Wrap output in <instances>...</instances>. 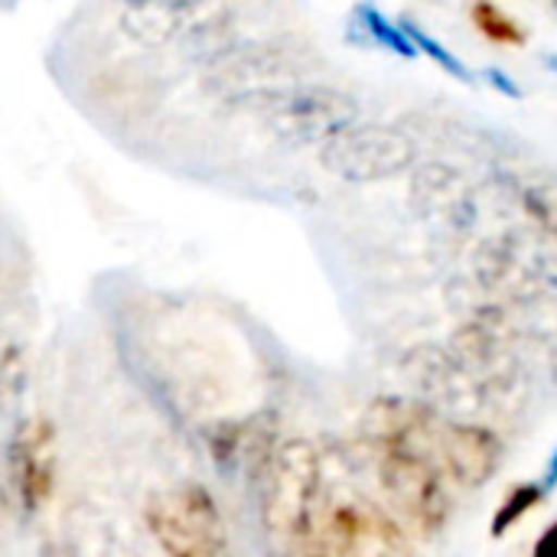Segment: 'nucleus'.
<instances>
[{"label":"nucleus","instance_id":"nucleus-1","mask_svg":"<svg viewBox=\"0 0 557 557\" xmlns=\"http://www.w3.org/2000/svg\"><path fill=\"white\" fill-rule=\"evenodd\" d=\"M150 522L173 557H215L222 548V525L202 490H183L157 503Z\"/></svg>","mask_w":557,"mask_h":557},{"label":"nucleus","instance_id":"nucleus-2","mask_svg":"<svg viewBox=\"0 0 557 557\" xmlns=\"http://www.w3.org/2000/svg\"><path fill=\"white\" fill-rule=\"evenodd\" d=\"M121 33L140 46H163L180 29V0H131L117 13Z\"/></svg>","mask_w":557,"mask_h":557},{"label":"nucleus","instance_id":"nucleus-3","mask_svg":"<svg viewBox=\"0 0 557 557\" xmlns=\"http://www.w3.org/2000/svg\"><path fill=\"white\" fill-rule=\"evenodd\" d=\"M356 16L362 20V29H366L379 46H385L388 52L405 55V59H414V55H418L411 36L405 33V26H401V23H392V20H388L382 10H375L372 3H359Z\"/></svg>","mask_w":557,"mask_h":557},{"label":"nucleus","instance_id":"nucleus-4","mask_svg":"<svg viewBox=\"0 0 557 557\" xmlns=\"http://www.w3.org/2000/svg\"><path fill=\"white\" fill-rule=\"evenodd\" d=\"M473 20H476L480 33H486L493 42H506V46L525 42V29H522L506 10H499L493 0H480V3L473 7Z\"/></svg>","mask_w":557,"mask_h":557},{"label":"nucleus","instance_id":"nucleus-5","mask_svg":"<svg viewBox=\"0 0 557 557\" xmlns=\"http://www.w3.org/2000/svg\"><path fill=\"white\" fill-rule=\"evenodd\" d=\"M401 26H405V33L411 36V42H414L418 55L424 52L428 59H434V62H437L444 72H450L454 78H460V82H473V72H470V69H467V65H463V62H460V59H457L444 42H437L431 33H424V29H421L418 23H411V20H401Z\"/></svg>","mask_w":557,"mask_h":557},{"label":"nucleus","instance_id":"nucleus-6","mask_svg":"<svg viewBox=\"0 0 557 557\" xmlns=\"http://www.w3.org/2000/svg\"><path fill=\"white\" fill-rule=\"evenodd\" d=\"M539 499H542V483H539V486H535V483H532V486H519V490L503 503V509L496 512V519H493V532H496V535H503V532H506L509 525H516V522H519V519H522V516H525Z\"/></svg>","mask_w":557,"mask_h":557},{"label":"nucleus","instance_id":"nucleus-7","mask_svg":"<svg viewBox=\"0 0 557 557\" xmlns=\"http://www.w3.org/2000/svg\"><path fill=\"white\" fill-rule=\"evenodd\" d=\"M483 78H486L496 91H503L506 98H516V101L522 98V88H519V85H516L503 69H486V72H483Z\"/></svg>","mask_w":557,"mask_h":557},{"label":"nucleus","instance_id":"nucleus-8","mask_svg":"<svg viewBox=\"0 0 557 557\" xmlns=\"http://www.w3.org/2000/svg\"><path fill=\"white\" fill-rule=\"evenodd\" d=\"M532 557H557V522L539 539V545H535V555Z\"/></svg>","mask_w":557,"mask_h":557},{"label":"nucleus","instance_id":"nucleus-9","mask_svg":"<svg viewBox=\"0 0 557 557\" xmlns=\"http://www.w3.org/2000/svg\"><path fill=\"white\" fill-rule=\"evenodd\" d=\"M555 486H557V447H555V454H552V460H548L545 476H542V493H552Z\"/></svg>","mask_w":557,"mask_h":557},{"label":"nucleus","instance_id":"nucleus-10","mask_svg":"<svg viewBox=\"0 0 557 557\" xmlns=\"http://www.w3.org/2000/svg\"><path fill=\"white\" fill-rule=\"evenodd\" d=\"M548 65H552V69H555V72H557V59H548Z\"/></svg>","mask_w":557,"mask_h":557},{"label":"nucleus","instance_id":"nucleus-11","mask_svg":"<svg viewBox=\"0 0 557 557\" xmlns=\"http://www.w3.org/2000/svg\"><path fill=\"white\" fill-rule=\"evenodd\" d=\"M117 3H131V0H117Z\"/></svg>","mask_w":557,"mask_h":557}]
</instances>
